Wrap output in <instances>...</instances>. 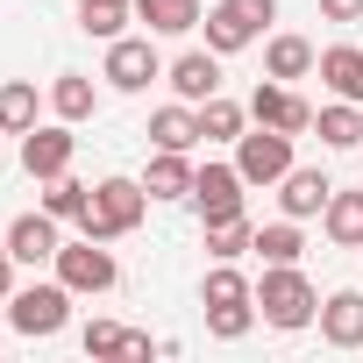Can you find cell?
I'll list each match as a JSON object with an SVG mask.
<instances>
[{
    "label": "cell",
    "instance_id": "2e32d148",
    "mask_svg": "<svg viewBox=\"0 0 363 363\" xmlns=\"http://www.w3.org/2000/svg\"><path fill=\"white\" fill-rule=\"evenodd\" d=\"M313 79H320L335 100H356V107H363V50H356V43H328L320 65H313Z\"/></svg>",
    "mask_w": 363,
    "mask_h": 363
},
{
    "label": "cell",
    "instance_id": "7c38bea8",
    "mask_svg": "<svg viewBox=\"0 0 363 363\" xmlns=\"http://www.w3.org/2000/svg\"><path fill=\"white\" fill-rule=\"evenodd\" d=\"M320 342L328 349H363V285H342L320 299Z\"/></svg>",
    "mask_w": 363,
    "mask_h": 363
},
{
    "label": "cell",
    "instance_id": "d6986e66",
    "mask_svg": "<svg viewBox=\"0 0 363 363\" xmlns=\"http://www.w3.org/2000/svg\"><path fill=\"white\" fill-rule=\"evenodd\" d=\"M50 114L72 121V128L93 121V114H100V86H93L86 72H57V79H50Z\"/></svg>",
    "mask_w": 363,
    "mask_h": 363
},
{
    "label": "cell",
    "instance_id": "ba28073f",
    "mask_svg": "<svg viewBox=\"0 0 363 363\" xmlns=\"http://www.w3.org/2000/svg\"><path fill=\"white\" fill-rule=\"evenodd\" d=\"M242 193H250V178H242L235 164H200V171H193V214H200V228L235 221V214H242Z\"/></svg>",
    "mask_w": 363,
    "mask_h": 363
},
{
    "label": "cell",
    "instance_id": "9c48e42d",
    "mask_svg": "<svg viewBox=\"0 0 363 363\" xmlns=\"http://www.w3.org/2000/svg\"><path fill=\"white\" fill-rule=\"evenodd\" d=\"M72 157H79V135H72V121H36L29 135H22V171L36 178H65L72 171Z\"/></svg>",
    "mask_w": 363,
    "mask_h": 363
},
{
    "label": "cell",
    "instance_id": "52a82bcc",
    "mask_svg": "<svg viewBox=\"0 0 363 363\" xmlns=\"http://www.w3.org/2000/svg\"><path fill=\"white\" fill-rule=\"evenodd\" d=\"M100 79H107L114 93H150V86L164 79V57H157L150 29H143V36H114V43H107V65H100Z\"/></svg>",
    "mask_w": 363,
    "mask_h": 363
},
{
    "label": "cell",
    "instance_id": "cb8c5ba5",
    "mask_svg": "<svg viewBox=\"0 0 363 363\" xmlns=\"http://www.w3.org/2000/svg\"><path fill=\"white\" fill-rule=\"evenodd\" d=\"M242 128H250V107L242 100H228V93L200 100V143H235Z\"/></svg>",
    "mask_w": 363,
    "mask_h": 363
},
{
    "label": "cell",
    "instance_id": "5bb4252c",
    "mask_svg": "<svg viewBox=\"0 0 363 363\" xmlns=\"http://www.w3.org/2000/svg\"><path fill=\"white\" fill-rule=\"evenodd\" d=\"M328 193H335V178H328V171H306V164H292V171L278 178V207H285L292 221H313V214L328 207Z\"/></svg>",
    "mask_w": 363,
    "mask_h": 363
},
{
    "label": "cell",
    "instance_id": "ffe728a7",
    "mask_svg": "<svg viewBox=\"0 0 363 363\" xmlns=\"http://www.w3.org/2000/svg\"><path fill=\"white\" fill-rule=\"evenodd\" d=\"M320 228H328V242L335 250H363V186L356 193H328V207H320Z\"/></svg>",
    "mask_w": 363,
    "mask_h": 363
},
{
    "label": "cell",
    "instance_id": "7402d4cb",
    "mask_svg": "<svg viewBox=\"0 0 363 363\" xmlns=\"http://www.w3.org/2000/svg\"><path fill=\"white\" fill-rule=\"evenodd\" d=\"M150 143H157V150H193V143H200V107H193V100L157 107V114H150Z\"/></svg>",
    "mask_w": 363,
    "mask_h": 363
},
{
    "label": "cell",
    "instance_id": "1f68e13d",
    "mask_svg": "<svg viewBox=\"0 0 363 363\" xmlns=\"http://www.w3.org/2000/svg\"><path fill=\"white\" fill-rule=\"evenodd\" d=\"M320 22H335V29H356V22H363V0H320Z\"/></svg>",
    "mask_w": 363,
    "mask_h": 363
},
{
    "label": "cell",
    "instance_id": "5b68a950",
    "mask_svg": "<svg viewBox=\"0 0 363 363\" xmlns=\"http://www.w3.org/2000/svg\"><path fill=\"white\" fill-rule=\"evenodd\" d=\"M50 271L79 292V299H100V292H114L121 285V264H114V250L107 242H93V235H79V242H65L57 257H50Z\"/></svg>",
    "mask_w": 363,
    "mask_h": 363
},
{
    "label": "cell",
    "instance_id": "277c9868",
    "mask_svg": "<svg viewBox=\"0 0 363 363\" xmlns=\"http://www.w3.org/2000/svg\"><path fill=\"white\" fill-rule=\"evenodd\" d=\"M271 22H278V0H214L200 29H207V50L235 57V50H250Z\"/></svg>",
    "mask_w": 363,
    "mask_h": 363
},
{
    "label": "cell",
    "instance_id": "4fadbf2b",
    "mask_svg": "<svg viewBox=\"0 0 363 363\" xmlns=\"http://www.w3.org/2000/svg\"><path fill=\"white\" fill-rule=\"evenodd\" d=\"M164 79H171V93H178V100H193V107H200V100H214V93H221V50H186V57H171V65H164Z\"/></svg>",
    "mask_w": 363,
    "mask_h": 363
},
{
    "label": "cell",
    "instance_id": "d6a6232c",
    "mask_svg": "<svg viewBox=\"0 0 363 363\" xmlns=\"http://www.w3.org/2000/svg\"><path fill=\"white\" fill-rule=\"evenodd\" d=\"M15 271H22V264H15V250H8V228H0V299L15 292Z\"/></svg>",
    "mask_w": 363,
    "mask_h": 363
},
{
    "label": "cell",
    "instance_id": "484cf974",
    "mask_svg": "<svg viewBox=\"0 0 363 363\" xmlns=\"http://www.w3.org/2000/svg\"><path fill=\"white\" fill-rule=\"evenodd\" d=\"M250 250H257L264 264H299V257H306V235H299V221L285 214V221H264Z\"/></svg>",
    "mask_w": 363,
    "mask_h": 363
},
{
    "label": "cell",
    "instance_id": "9a60e30c",
    "mask_svg": "<svg viewBox=\"0 0 363 363\" xmlns=\"http://www.w3.org/2000/svg\"><path fill=\"white\" fill-rule=\"evenodd\" d=\"M193 150H157L150 157V171H143V193L150 200H193Z\"/></svg>",
    "mask_w": 363,
    "mask_h": 363
},
{
    "label": "cell",
    "instance_id": "4dcf8cb0",
    "mask_svg": "<svg viewBox=\"0 0 363 363\" xmlns=\"http://www.w3.org/2000/svg\"><path fill=\"white\" fill-rule=\"evenodd\" d=\"M86 356H128V328L121 320H86Z\"/></svg>",
    "mask_w": 363,
    "mask_h": 363
},
{
    "label": "cell",
    "instance_id": "83f0119b",
    "mask_svg": "<svg viewBox=\"0 0 363 363\" xmlns=\"http://www.w3.org/2000/svg\"><path fill=\"white\" fill-rule=\"evenodd\" d=\"M250 242H257L250 214H235V221H214V228H207V257H214V264H235V257H250Z\"/></svg>",
    "mask_w": 363,
    "mask_h": 363
},
{
    "label": "cell",
    "instance_id": "d4e9b609",
    "mask_svg": "<svg viewBox=\"0 0 363 363\" xmlns=\"http://www.w3.org/2000/svg\"><path fill=\"white\" fill-rule=\"evenodd\" d=\"M128 22H135V0H79V29L100 36V43L128 36Z\"/></svg>",
    "mask_w": 363,
    "mask_h": 363
},
{
    "label": "cell",
    "instance_id": "ac0fdd59",
    "mask_svg": "<svg viewBox=\"0 0 363 363\" xmlns=\"http://www.w3.org/2000/svg\"><path fill=\"white\" fill-rule=\"evenodd\" d=\"M313 65H320V50H313L306 36H292V29L264 43V79H285V86H292V79H313Z\"/></svg>",
    "mask_w": 363,
    "mask_h": 363
},
{
    "label": "cell",
    "instance_id": "44dd1931",
    "mask_svg": "<svg viewBox=\"0 0 363 363\" xmlns=\"http://www.w3.org/2000/svg\"><path fill=\"white\" fill-rule=\"evenodd\" d=\"M313 135H320L328 150H363V107H356V100L313 107Z\"/></svg>",
    "mask_w": 363,
    "mask_h": 363
},
{
    "label": "cell",
    "instance_id": "8fae6325",
    "mask_svg": "<svg viewBox=\"0 0 363 363\" xmlns=\"http://www.w3.org/2000/svg\"><path fill=\"white\" fill-rule=\"evenodd\" d=\"M57 228H65V221L43 214V207H36V214H15V221H8V250H15V264H50V257L65 250Z\"/></svg>",
    "mask_w": 363,
    "mask_h": 363
},
{
    "label": "cell",
    "instance_id": "f1b7e54d",
    "mask_svg": "<svg viewBox=\"0 0 363 363\" xmlns=\"http://www.w3.org/2000/svg\"><path fill=\"white\" fill-rule=\"evenodd\" d=\"M235 299H257V285H250L235 264H214V271L200 278V306H235Z\"/></svg>",
    "mask_w": 363,
    "mask_h": 363
},
{
    "label": "cell",
    "instance_id": "e0dca14e",
    "mask_svg": "<svg viewBox=\"0 0 363 363\" xmlns=\"http://www.w3.org/2000/svg\"><path fill=\"white\" fill-rule=\"evenodd\" d=\"M135 22L150 36H193L207 22V8H200V0H135Z\"/></svg>",
    "mask_w": 363,
    "mask_h": 363
},
{
    "label": "cell",
    "instance_id": "30bf717a",
    "mask_svg": "<svg viewBox=\"0 0 363 363\" xmlns=\"http://www.w3.org/2000/svg\"><path fill=\"white\" fill-rule=\"evenodd\" d=\"M250 121H264V128H285V135H306L313 128V107L285 86V79H264L257 93H250Z\"/></svg>",
    "mask_w": 363,
    "mask_h": 363
},
{
    "label": "cell",
    "instance_id": "7a4b0ae2",
    "mask_svg": "<svg viewBox=\"0 0 363 363\" xmlns=\"http://www.w3.org/2000/svg\"><path fill=\"white\" fill-rule=\"evenodd\" d=\"M143 214H150L143 178H100L93 200H86V214H79V235H93V242H121V235L143 228Z\"/></svg>",
    "mask_w": 363,
    "mask_h": 363
},
{
    "label": "cell",
    "instance_id": "4316f807",
    "mask_svg": "<svg viewBox=\"0 0 363 363\" xmlns=\"http://www.w3.org/2000/svg\"><path fill=\"white\" fill-rule=\"evenodd\" d=\"M86 200H93V186H79L72 171H65V178H43V214H57V221H72V228H79Z\"/></svg>",
    "mask_w": 363,
    "mask_h": 363
},
{
    "label": "cell",
    "instance_id": "8992f818",
    "mask_svg": "<svg viewBox=\"0 0 363 363\" xmlns=\"http://www.w3.org/2000/svg\"><path fill=\"white\" fill-rule=\"evenodd\" d=\"M292 143H299V135H285V128H264V121H250V128L235 135V171L250 178V186H278V178L292 171Z\"/></svg>",
    "mask_w": 363,
    "mask_h": 363
},
{
    "label": "cell",
    "instance_id": "f546056e",
    "mask_svg": "<svg viewBox=\"0 0 363 363\" xmlns=\"http://www.w3.org/2000/svg\"><path fill=\"white\" fill-rule=\"evenodd\" d=\"M257 328V299H235V306H207V335L214 342H242Z\"/></svg>",
    "mask_w": 363,
    "mask_h": 363
},
{
    "label": "cell",
    "instance_id": "3957f363",
    "mask_svg": "<svg viewBox=\"0 0 363 363\" xmlns=\"http://www.w3.org/2000/svg\"><path fill=\"white\" fill-rule=\"evenodd\" d=\"M72 299H79V292H72L65 278H50V285H15V292H8V320H15V335L50 342V335H65Z\"/></svg>",
    "mask_w": 363,
    "mask_h": 363
},
{
    "label": "cell",
    "instance_id": "6da1fadb",
    "mask_svg": "<svg viewBox=\"0 0 363 363\" xmlns=\"http://www.w3.org/2000/svg\"><path fill=\"white\" fill-rule=\"evenodd\" d=\"M257 320L278 328V335L313 328V320H320V292H313V278H306L299 264H264V278H257Z\"/></svg>",
    "mask_w": 363,
    "mask_h": 363
},
{
    "label": "cell",
    "instance_id": "603a6c76",
    "mask_svg": "<svg viewBox=\"0 0 363 363\" xmlns=\"http://www.w3.org/2000/svg\"><path fill=\"white\" fill-rule=\"evenodd\" d=\"M36 121H43V93L29 79H8L0 86V135H29Z\"/></svg>",
    "mask_w": 363,
    "mask_h": 363
}]
</instances>
